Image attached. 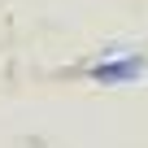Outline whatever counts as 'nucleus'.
I'll list each match as a JSON object with an SVG mask.
<instances>
[{"mask_svg":"<svg viewBox=\"0 0 148 148\" xmlns=\"http://www.w3.org/2000/svg\"><path fill=\"white\" fill-rule=\"evenodd\" d=\"M139 74H144V57H113V61L92 65L96 83H135Z\"/></svg>","mask_w":148,"mask_h":148,"instance_id":"f257e3e1","label":"nucleus"}]
</instances>
